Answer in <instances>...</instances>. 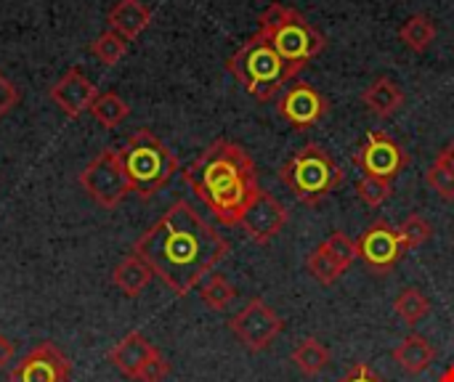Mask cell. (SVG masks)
Here are the masks:
<instances>
[{"instance_id":"cell-34","label":"cell","mask_w":454,"mask_h":382,"mask_svg":"<svg viewBox=\"0 0 454 382\" xmlns=\"http://www.w3.org/2000/svg\"><path fill=\"white\" fill-rule=\"evenodd\" d=\"M13 359V343L0 332V372L5 370V364Z\"/></svg>"},{"instance_id":"cell-3","label":"cell","mask_w":454,"mask_h":382,"mask_svg":"<svg viewBox=\"0 0 454 382\" xmlns=\"http://www.w3.org/2000/svg\"><path fill=\"white\" fill-rule=\"evenodd\" d=\"M226 69L261 104L277 98L301 74L277 53L263 32H255L247 43H242V48L226 61Z\"/></svg>"},{"instance_id":"cell-24","label":"cell","mask_w":454,"mask_h":382,"mask_svg":"<svg viewBox=\"0 0 454 382\" xmlns=\"http://www.w3.org/2000/svg\"><path fill=\"white\" fill-rule=\"evenodd\" d=\"M200 298L202 303L210 308V311H226L234 298H237V290L234 285L223 277V274H210L202 285H200Z\"/></svg>"},{"instance_id":"cell-1","label":"cell","mask_w":454,"mask_h":382,"mask_svg":"<svg viewBox=\"0 0 454 382\" xmlns=\"http://www.w3.org/2000/svg\"><path fill=\"white\" fill-rule=\"evenodd\" d=\"M229 250V239L186 199L173 202L168 213L133 242V253L178 298L200 287Z\"/></svg>"},{"instance_id":"cell-20","label":"cell","mask_w":454,"mask_h":382,"mask_svg":"<svg viewBox=\"0 0 454 382\" xmlns=\"http://www.w3.org/2000/svg\"><path fill=\"white\" fill-rule=\"evenodd\" d=\"M330 356H333V354H330L327 346H322L317 338H306V340H301V343L295 346L290 362L295 364V370H298L301 375L317 378V375L330 364Z\"/></svg>"},{"instance_id":"cell-21","label":"cell","mask_w":454,"mask_h":382,"mask_svg":"<svg viewBox=\"0 0 454 382\" xmlns=\"http://www.w3.org/2000/svg\"><path fill=\"white\" fill-rule=\"evenodd\" d=\"M399 37H402V43H404L412 53H423V51H428V48L434 45V40H436V24H434V19L426 16V13H412V16L402 24Z\"/></svg>"},{"instance_id":"cell-16","label":"cell","mask_w":454,"mask_h":382,"mask_svg":"<svg viewBox=\"0 0 454 382\" xmlns=\"http://www.w3.org/2000/svg\"><path fill=\"white\" fill-rule=\"evenodd\" d=\"M407 96L404 90L391 80V77H375L364 90H362V104L380 120L394 117L404 106Z\"/></svg>"},{"instance_id":"cell-13","label":"cell","mask_w":454,"mask_h":382,"mask_svg":"<svg viewBox=\"0 0 454 382\" xmlns=\"http://www.w3.org/2000/svg\"><path fill=\"white\" fill-rule=\"evenodd\" d=\"M290 221V213L287 207L269 191L261 189V194L255 197V202L247 207V213L242 215L239 226L242 231L247 234L250 242L255 245H269Z\"/></svg>"},{"instance_id":"cell-18","label":"cell","mask_w":454,"mask_h":382,"mask_svg":"<svg viewBox=\"0 0 454 382\" xmlns=\"http://www.w3.org/2000/svg\"><path fill=\"white\" fill-rule=\"evenodd\" d=\"M394 362H396L407 375H423V372L436 362V348H434L423 335H407V338L394 348Z\"/></svg>"},{"instance_id":"cell-12","label":"cell","mask_w":454,"mask_h":382,"mask_svg":"<svg viewBox=\"0 0 454 382\" xmlns=\"http://www.w3.org/2000/svg\"><path fill=\"white\" fill-rule=\"evenodd\" d=\"M72 364L53 343L29 348L11 370L8 382H69Z\"/></svg>"},{"instance_id":"cell-4","label":"cell","mask_w":454,"mask_h":382,"mask_svg":"<svg viewBox=\"0 0 454 382\" xmlns=\"http://www.w3.org/2000/svg\"><path fill=\"white\" fill-rule=\"evenodd\" d=\"M258 32H263L271 40L277 53L295 72H301L311 58H317L327 45L325 35L311 21H306L301 11L285 3L266 5V11L258 16Z\"/></svg>"},{"instance_id":"cell-26","label":"cell","mask_w":454,"mask_h":382,"mask_svg":"<svg viewBox=\"0 0 454 382\" xmlns=\"http://www.w3.org/2000/svg\"><path fill=\"white\" fill-rule=\"evenodd\" d=\"M90 53L104 64V66H114V64H120V58L128 53V40L122 37V35H117V32H104V35H98L96 37V43L90 45Z\"/></svg>"},{"instance_id":"cell-35","label":"cell","mask_w":454,"mask_h":382,"mask_svg":"<svg viewBox=\"0 0 454 382\" xmlns=\"http://www.w3.org/2000/svg\"><path fill=\"white\" fill-rule=\"evenodd\" d=\"M436 162H442L444 168H450L454 170V141H450L442 152H439V157H436Z\"/></svg>"},{"instance_id":"cell-8","label":"cell","mask_w":454,"mask_h":382,"mask_svg":"<svg viewBox=\"0 0 454 382\" xmlns=\"http://www.w3.org/2000/svg\"><path fill=\"white\" fill-rule=\"evenodd\" d=\"M229 330L247 351L261 354L279 338V332L285 330V319H279V314L263 298H253L229 322Z\"/></svg>"},{"instance_id":"cell-33","label":"cell","mask_w":454,"mask_h":382,"mask_svg":"<svg viewBox=\"0 0 454 382\" xmlns=\"http://www.w3.org/2000/svg\"><path fill=\"white\" fill-rule=\"evenodd\" d=\"M338 382H386L370 364H356V367H351L343 378Z\"/></svg>"},{"instance_id":"cell-15","label":"cell","mask_w":454,"mask_h":382,"mask_svg":"<svg viewBox=\"0 0 454 382\" xmlns=\"http://www.w3.org/2000/svg\"><path fill=\"white\" fill-rule=\"evenodd\" d=\"M157 354V348L146 340V335L141 332H128L122 340H117L112 348H109V362L112 367L125 375L128 380H138L141 370L146 367V362Z\"/></svg>"},{"instance_id":"cell-36","label":"cell","mask_w":454,"mask_h":382,"mask_svg":"<svg viewBox=\"0 0 454 382\" xmlns=\"http://www.w3.org/2000/svg\"><path fill=\"white\" fill-rule=\"evenodd\" d=\"M436 382H454V364L452 367H450V370H447V372H444V375H442V378H439V380Z\"/></svg>"},{"instance_id":"cell-32","label":"cell","mask_w":454,"mask_h":382,"mask_svg":"<svg viewBox=\"0 0 454 382\" xmlns=\"http://www.w3.org/2000/svg\"><path fill=\"white\" fill-rule=\"evenodd\" d=\"M21 101V93H19V88L0 72V120L5 117V114H11L13 112V106Z\"/></svg>"},{"instance_id":"cell-7","label":"cell","mask_w":454,"mask_h":382,"mask_svg":"<svg viewBox=\"0 0 454 382\" xmlns=\"http://www.w3.org/2000/svg\"><path fill=\"white\" fill-rule=\"evenodd\" d=\"M77 183L101 207H117L133 191L130 181L120 165L117 149H104L101 154H96L85 165V170L77 175Z\"/></svg>"},{"instance_id":"cell-27","label":"cell","mask_w":454,"mask_h":382,"mask_svg":"<svg viewBox=\"0 0 454 382\" xmlns=\"http://www.w3.org/2000/svg\"><path fill=\"white\" fill-rule=\"evenodd\" d=\"M396 229H399V237H402V245H404L407 253L423 247L434 237V226L423 215H415V213L410 218H404V223L396 226Z\"/></svg>"},{"instance_id":"cell-17","label":"cell","mask_w":454,"mask_h":382,"mask_svg":"<svg viewBox=\"0 0 454 382\" xmlns=\"http://www.w3.org/2000/svg\"><path fill=\"white\" fill-rule=\"evenodd\" d=\"M106 21H109L112 32L122 35L130 43V40H136L152 24V11L141 0H117L109 8Z\"/></svg>"},{"instance_id":"cell-31","label":"cell","mask_w":454,"mask_h":382,"mask_svg":"<svg viewBox=\"0 0 454 382\" xmlns=\"http://www.w3.org/2000/svg\"><path fill=\"white\" fill-rule=\"evenodd\" d=\"M168 375H170V364H168V359L157 351V354L146 362V367L141 370V375H138V380L136 382H165Z\"/></svg>"},{"instance_id":"cell-9","label":"cell","mask_w":454,"mask_h":382,"mask_svg":"<svg viewBox=\"0 0 454 382\" xmlns=\"http://www.w3.org/2000/svg\"><path fill=\"white\" fill-rule=\"evenodd\" d=\"M354 165L362 170V175L394 181L396 175H402L407 170L410 154L388 133L372 130V133H367L364 144L354 152Z\"/></svg>"},{"instance_id":"cell-29","label":"cell","mask_w":454,"mask_h":382,"mask_svg":"<svg viewBox=\"0 0 454 382\" xmlns=\"http://www.w3.org/2000/svg\"><path fill=\"white\" fill-rule=\"evenodd\" d=\"M356 194H359V199H362L367 207H380V205L394 194V186H391V181H386V178L362 175V181L356 183Z\"/></svg>"},{"instance_id":"cell-25","label":"cell","mask_w":454,"mask_h":382,"mask_svg":"<svg viewBox=\"0 0 454 382\" xmlns=\"http://www.w3.org/2000/svg\"><path fill=\"white\" fill-rule=\"evenodd\" d=\"M306 269H309V274L322 285V287H333V285H338L340 282V277L346 274V269L333 258V255H327L325 250H322V245L306 258Z\"/></svg>"},{"instance_id":"cell-22","label":"cell","mask_w":454,"mask_h":382,"mask_svg":"<svg viewBox=\"0 0 454 382\" xmlns=\"http://www.w3.org/2000/svg\"><path fill=\"white\" fill-rule=\"evenodd\" d=\"M394 311H396V316H399L407 327H415V324H420V322L428 316L431 300L426 298L423 290L407 287V290H402L399 298L394 300Z\"/></svg>"},{"instance_id":"cell-2","label":"cell","mask_w":454,"mask_h":382,"mask_svg":"<svg viewBox=\"0 0 454 382\" xmlns=\"http://www.w3.org/2000/svg\"><path fill=\"white\" fill-rule=\"evenodd\" d=\"M184 183L223 226H239L261 194L253 157L234 141H213L186 170Z\"/></svg>"},{"instance_id":"cell-10","label":"cell","mask_w":454,"mask_h":382,"mask_svg":"<svg viewBox=\"0 0 454 382\" xmlns=\"http://www.w3.org/2000/svg\"><path fill=\"white\" fill-rule=\"evenodd\" d=\"M356 253L359 261L378 277L391 274L407 255L399 229L386 221H375L370 229L362 231V237L356 239Z\"/></svg>"},{"instance_id":"cell-5","label":"cell","mask_w":454,"mask_h":382,"mask_svg":"<svg viewBox=\"0 0 454 382\" xmlns=\"http://www.w3.org/2000/svg\"><path fill=\"white\" fill-rule=\"evenodd\" d=\"M117 157L138 199H152L178 170V157L152 130L133 133L125 146L117 149Z\"/></svg>"},{"instance_id":"cell-19","label":"cell","mask_w":454,"mask_h":382,"mask_svg":"<svg viewBox=\"0 0 454 382\" xmlns=\"http://www.w3.org/2000/svg\"><path fill=\"white\" fill-rule=\"evenodd\" d=\"M154 279V274H152V269L136 255V253H130V255H125L120 263H117V269L112 271V282H114V287L120 290V292H125L128 298H136V295H141L146 287H149V282Z\"/></svg>"},{"instance_id":"cell-14","label":"cell","mask_w":454,"mask_h":382,"mask_svg":"<svg viewBox=\"0 0 454 382\" xmlns=\"http://www.w3.org/2000/svg\"><path fill=\"white\" fill-rule=\"evenodd\" d=\"M98 90L96 85L80 72V69H69L53 88H51V101L72 120L82 117L85 112H90L93 101H96Z\"/></svg>"},{"instance_id":"cell-23","label":"cell","mask_w":454,"mask_h":382,"mask_svg":"<svg viewBox=\"0 0 454 382\" xmlns=\"http://www.w3.org/2000/svg\"><path fill=\"white\" fill-rule=\"evenodd\" d=\"M90 114H93V120H96L98 125H104V128H117V125H122L125 117L130 114V106H128L117 93L106 90V93H98V96H96V101H93V106H90Z\"/></svg>"},{"instance_id":"cell-6","label":"cell","mask_w":454,"mask_h":382,"mask_svg":"<svg viewBox=\"0 0 454 382\" xmlns=\"http://www.w3.org/2000/svg\"><path fill=\"white\" fill-rule=\"evenodd\" d=\"M346 173L335 162V157L322 144H306L301 146L282 168L279 181L293 191V197L301 205H319L325 202L340 183Z\"/></svg>"},{"instance_id":"cell-28","label":"cell","mask_w":454,"mask_h":382,"mask_svg":"<svg viewBox=\"0 0 454 382\" xmlns=\"http://www.w3.org/2000/svg\"><path fill=\"white\" fill-rule=\"evenodd\" d=\"M322 250L327 253V255H333L346 271L354 266V261H359V253H356V242L354 239H348V234H343V231H333L325 242H322Z\"/></svg>"},{"instance_id":"cell-11","label":"cell","mask_w":454,"mask_h":382,"mask_svg":"<svg viewBox=\"0 0 454 382\" xmlns=\"http://www.w3.org/2000/svg\"><path fill=\"white\" fill-rule=\"evenodd\" d=\"M277 112L279 117L295 128V130H309L317 122H322L330 114V101L325 93H319L314 85L303 82V80H293L277 101Z\"/></svg>"},{"instance_id":"cell-30","label":"cell","mask_w":454,"mask_h":382,"mask_svg":"<svg viewBox=\"0 0 454 382\" xmlns=\"http://www.w3.org/2000/svg\"><path fill=\"white\" fill-rule=\"evenodd\" d=\"M426 181L428 186L447 202H454V170L444 168L442 162H434L428 170H426Z\"/></svg>"}]
</instances>
